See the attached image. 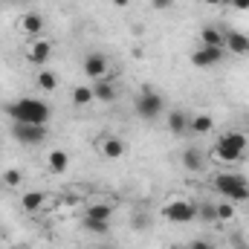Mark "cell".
<instances>
[{
    "instance_id": "4316f807",
    "label": "cell",
    "mask_w": 249,
    "mask_h": 249,
    "mask_svg": "<svg viewBox=\"0 0 249 249\" xmlns=\"http://www.w3.org/2000/svg\"><path fill=\"white\" fill-rule=\"evenodd\" d=\"M174 6V0H151V9H157V12H168Z\"/></svg>"
},
{
    "instance_id": "d6986e66",
    "label": "cell",
    "mask_w": 249,
    "mask_h": 249,
    "mask_svg": "<svg viewBox=\"0 0 249 249\" xmlns=\"http://www.w3.org/2000/svg\"><path fill=\"white\" fill-rule=\"evenodd\" d=\"M47 162H50V171L64 174V171L70 168V154L61 151V148H53V151H50V157H47Z\"/></svg>"
},
{
    "instance_id": "8992f818",
    "label": "cell",
    "mask_w": 249,
    "mask_h": 249,
    "mask_svg": "<svg viewBox=\"0 0 249 249\" xmlns=\"http://www.w3.org/2000/svg\"><path fill=\"white\" fill-rule=\"evenodd\" d=\"M12 136H15L20 145H41V142H47L50 127H47V124H20V122H15L12 124Z\"/></svg>"
},
{
    "instance_id": "d4e9b609",
    "label": "cell",
    "mask_w": 249,
    "mask_h": 249,
    "mask_svg": "<svg viewBox=\"0 0 249 249\" xmlns=\"http://www.w3.org/2000/svg\"><path fill=\"white\" fill-rule=\"evenodd\" d=\"M0 177H3V186L6 188H20V183H23V171H20V168H9V171H3Z\"/></svg>"
},
{
    "instance_id": "ac0fdd59",
    "label": "cell",
    "mask_w": 249,
    "mask_h": 249,
    "mask_svg": "<svg viewBox=\"0 0 249 249\" xmlns=\"http://www.w3.org/2000/svg\"><path fill=\"white\" fill-rule=\"evenodd\" d=\"M168 130H171L174 136L188 133V113L186 110H171V113H168Z\"/></svg>"
},
{
    "instance_id": "1f68e13d",
    "label": "cell",
    "mask_w": 249,
    "mask_h": 249,
    "mask_svg": "<svg viewBox=\"0 0 249 249\" xmlns=\"http://www.w3.org/2000/svg\"><path fill=\"white\" fill-rule=\"evenodd\" d=\"M209 6H223V3H229V0H206Z\"/></svg>"
},
{
    "instance_id": "9c48e42d",
    "label": "cell",
    "mask_w": 249,
    "mask_h": 249,
    "mask_svg": "<svg viewBox=\"0 0 249 249\" xmlns=\"http://www.w3.org/2000/svg\"><path fill=\"white\" fill-rule=\"evenodd\" d=\"M223 50L232 53V55H249V35L247 32H235V29H226V38H223Z\"/></svg>"
},
{
    "instance_id": "52a82bcc",
    "label": "cell",
    "mask_w": 249,
    "mask_h": 249,
    "mask_svg": "<svg viewBox=\"0 0 249 249\" xmlns=\"http://www.w3.org/2000/svg\"><path fill=\"white\" fill-rule=\"evenodd\" d=\"M81 70H84V75H87V78H93V81H99V78H107V72H110L107 55H102V53H90V55H84Z\"/></svg>"
},
{
    "instance_id": "e0dca14e",
    "label": "cell",
    "mask_w": 249,
    "mask_h": 249,
    "mask_svg": "<svg viewBox=\"0 0 249 249\" xmlns=\"http://www.w3.org/2000/svg\"><path fill=\"white\" fill-rule=\"evenodd\" d=\"M223 38H226V29H217V26H203L200 29L203 47H223Z\"/></svg>"
},
{
    "instance_id": "836d02e7",
    "label": "cell",
    "mask_w": 249,
    "mask_h": 249,
    "mask_svg": "<svg viewBox=\"0 0 249 249\" xmlns=\"http://www.w3.org/2000/svg\"><path fill=\"white\" fill-rule=\"evenodd\" d=\"M171 249H183V247H171Z\"/></svg>"
},
{
    "instance_id": "3957f363",
    "label": "cell",
    "mask_w": 249,
    "mask_h": 249,
    "mask_svg": "<svg viewBox=\"0 0 249 249\" xmlns=\"http://www.w3.org/2000/svg\"><path fill=\"white\" fill-rule=\"evenodd\" d=\"M212 186H214V191H217L223 200H232L235 206H238V203H249V183L241 174L220 171V174H214Z\"/></svg>"
},
{
    "instance_id": "ba28073f",
    "label": "cell",
    "mask_w": 249,
    "mask_h": 249,
    "mask_svg": "<svg viewBox=\"0 0 249 249\" xmlns=\"http://www.w3.org/2000/svg\"><path fill=\"white\" fill-rule=\"evenodd\" d=\"M223 55H226L223 47H200V50L191 53V64L200 67V70H209V67H214V64L223 61Z\"/></svg>"
},
{
    "instance_id": "603a6c76",
    "label": "cell",
    "mask_w": 249,
    "mask_h": 249,
    "mask_svg": "<svg viewBox=\"0 0 249 249\" xmlns=\"http://www.w3.org/2000/svg\"><path fill=\"white\" fill-rule=\"evenodd\" d=\"M197 220H203V223H214V220H217V209H214V203H197Z\"/></svg>"
},
{
    "instance_id": "83f0119b",
    "label": "cell",
    "mask_w": 249,
    "mask_h": 249,
    "mask_svg": "<svg viewBox=\"0 0 249 249\" xmlns=\"http://www.w3.org/2000/svg\"><path fill=\"white\" fill-rule=\"evenodd\" d=\"M188 249H214V247H212L209 241H191V247Z\"/></svg>"
},
{
    "instance_id": "7402d4cb",
    "label": "cell",
    "mask_w": 249,
    "mask_h": 249,
    "mask_svg": "<svg viewBox=\"0 0 249 249\" xmlns=\"http://www.w3.org/2000/svg\"><path fill=\"white\" fill-rule=\"evenodd\" d=\"M35 81H38V87H41L44 93H53V90L58 87V72H53V70H41Z\"/></svg>"
},
{
    "instance_id": "5b68a950",
    "label": "cell",
    "mask_w": 249,
    "mask_h": 249,
    "mask_svg": "<svg viewBox=\"0 0 249 249\" xmlns=\"http://www.w3.org/2000/svg\"><path fill=\"white\" fill-rule=\"evenodd\" d=\"M168 223H177V226H183V223H191V220H197V203H191V200H171V203H165L162 206V212H160Z\"/></svg>"
},
{
    "instance_id": "30bf717a",
    "label": "cell",
    "mask_w": 249,
    "mask_h": 249,
    "mask_svg": "<svg viewBox=\"0 0 249 249\" xmlns=\"http://www.w3.org/2000/svg\"><path fill=\"white\" fill-rule=\"evenodd\" d=\"M29 64H35V67H44V64L53 58V44L47 41V38H35L32 44H29Z\"/></svg>"
},
{
    "instance_id": "8fae6325",
    "label": "cell",
    "mask_w": 249,
    "mask_h": 249,
    "mask_svg": "<svg viewBox=\"0 0 249 249\" xmlns=\"http://www.w3.org/2000/svg\"><path fill=\"white\" fill-rule=\"evenodd\" d=\"M99 151L107 160H122L124 154H127V145H124V139H119V136H105L99 142Z\"/></svg>"
},
{
    "instance_id": "d6a6232c",
    "label": "cell",
    "mask_w": 249,
    "mask_h": 249,
    "mask_svg": "<svg viewBox=\"0 0 249 249\" xmlns=\"http://www.w3.org/2000/svg\"><path fill=\"white\" fill-rule=\"evenodd\" d=\"M3 188H6V186H3V177H0V191H3Z\"/></svg>"
},
{
    "instance_id": "ffe728a7",
    "label": "cell",
    "mask_w": 249,
    "mask_h": 249,
    "mask_svg": "<svg viewBox=\"0 0 249 249\" xmlns=\"http://www.w3.org/2000/svg\"><path fill=\"white\" fill-rule=\"evenodd\" d=\"M84 214L93 217V220H105V223H110V220H113V206H110V203H93Z\"/></svg>"
},
{
    "instance_id": "44dd1931",
    "label": "cell",
    "mask_w": 249,
    "mask_h": 249,
    "mask_svg": "<svg viewBox=\"0 0 249 249\" xmlns=\"http://www.w3.org/2000/svg\"><path fill=\"white\" fill-rule=\"evenodd\" d=\"M96 99H93V87H87V84H78L75 90H72V105L75 107H87V105H93Z\"/></svg>"
},
{
    "instance_id": "484cf974",
    "label": "cell",
    "mask_w": 249,
    "mask_h": 249,
    "mask_svg": "<svg viewBox=\"0 0 249 249\" xmlns=\"http://www.w3.org/2000/svg\"><path fill=\"white\" fill-rule=\"evenodd\" d=\"M214 209H217V220H232V217H235V203H232V200H223V197H220V200L214 203Z\"/></svg>"
},
{
    "instance_id": "cb8c5ba5",
    "label": "cell",
    "mask_w": 249,
    "mask_h": 249,
    "mask_svg": "<svg viewBox=\"0 0 249 249\" xmlns=\"http://www.w3.org/2000/svg\"><path fill=\"white\" fill-rule=\"evenodd\" d=\"M81 226L87 229V232H93V235H107V229H110V223H105V220H93V217H81Z\"/></svg>"
},
{
    "instance_id": "277c9868",
    "label": "cell",
    "mask_w": 249,
    "mask_h": 249,
    "mask_svg": "<svg viewBox=\"0 0 249 249\" xmlns=\"http://www.w3.org/2000/svg\"><path fill=\"white\" fill-rule=\"evenodd\" d=\"M133 110H136V116H139V119L154 122V119H160V116L165 113V99H162L157 90L145 87V90L133 99Z\"/></svg>"
},
{
    "instance_id": "f1b7e54d",
    "label": "cell",
    "mask_w": 249,
    "mask_h": 249,
    "mask_svg": "<svg viewBox=\"0 0 249 249\" xmlns=\"http://www.w3.org/2000/svg\"><path fill=\"white\" fill-rule=\"evenodd\" d=\"M145 223H148V220H145L142 214H136V217H133V229H145Z\"/></svg>"
},
{
    "instance_id": "2e32d148",
    "label": "cell",
    "mask_w": 249,
    "mask_h": 249,
    "mask_svg": "<svg viewBox=\"0 0 249 249\" xmlns=\"http://www.w3.org/2000/svg\"><path fill=\"white\" fill-rule=\"evenodd\" d=\"M44 203H47V194H44V191H38V188H32V191H26V194L20 197L23 212H41V209H44Z\"/></svg>"
},
{
    "instance_id": "7c38bea8",
    "label": "cell",
    "mask_w": 249,
    "mask_h": 249,
    "mask_svg": "<svg viewBox=\"0 0 249 249\" xmlns=\"http://www.w3.org/2000/svg\"><path fill=\"white\" fill-rule=\"evenodd\" d=\"M90 87H93V99H96V102H102V105L116 102V87H113V78H99V81H93Z\"/></svg>"
},
{
    "instance_id": "5bb4252c",
    "label": "cell",
    "mask_w": 249,
    "mask_h": 249,
    "mask_svg": "<svg viewBox=\"0 0 249 249\" xmlns=\"http://www.w3.org/2000/svg\"><path fill=\"white\" fill-rule=\"evenodd\" d=\"M188 130L197 133V136H206V133L214 130V119L209 113H194V116H188Z\"/></svg>"
},
{
    "instance_id": "7a4b0ae2",
    "label": "cell",
    "mask_w": 249,
    "mask_h": 249,
    "mask_svg": "<svg viewBox=\"0 0 249 249\" xmlns=\"http://www.w3.org/2000/svg\"><path fill=\"white\" fill-rule=\"evenodd\" d=\"M247 145L249 142L241 130H226V133L217 136V142H214V148H212V157L220 160V162H226V165H235V162H241Z\"/></svg>"
},
{
    "instance_id": "4dcf8cb0",
    "label": "cell",
    "mask_w": 249,
    "mask_h": 249,
    "mask_svg": "<svg viewBox=\"0 0 249 249\" xmlns=\"http://www.w3.org/2000/svg\"><path fill=\"white\" fill-rule=\"evenodd\" d=\"M110 3H113L116 9H127V6H130V0H110Z\"/></svg>"
},
{
    "instance_id": "6da1fadb",
    "label": "cell",
    "mask_w": 249,
    "mask_h": 249,
    "mask_svg": "<svg viewBox=\"0 0 249 249\" xmlns=\"http://www.w3.org/2000/svg\"><path fill=\"white\" fill-rule=\"evenodd\" d=\"M6 113L12 122H20V124H47L53 110L47 102L41 99H32V96H23V99H15L12 105H6Z\"/></svg>"
},
{
    "instance_id": "9a60e30c",
    "label": "cell",
    "mask_w": 249,
    "mask_h": 249,
    "mask_svg": "<svg viewBox=\"0 0 249 249\" xmlns=\"http://www.w3.org/2000/svg\"><path fill=\"white\" fill-rule=\"evenodd\" d=\"M183 168L186 171H206V157L200 154V148H186L183 151Z\"/></svg>"
},
{
    "instance_id": "e575fe53",
    "label": "cell",
    "mask_w": 249,
    "mask_h": 249,
    "mask_svg": "<svg viewBox=\"0 0 249 249\" xmlns=\"http://www.w3.org/2000/svg\"><path fill=\"white\" fill-rule=\"evenodd\" d=\"M105 249H110V247H105Z\"/></svg>"
},
{
    "instance_id": "4fadbf2b",
    "label": "cell",
    "mask_w": 249,
    "mask_h": 249,
    "mask_svg": "<svg viewBox=\"0 0 249 249\" xmlns=\"http://www.w3.org/2000/svg\"><path fill=\"white\" fill-rule=\"evenodd\" d=\"M20 29H23L29 38H41V32H44V18H41L38 12H26V15L20 18Z\"/></svg>"
},
{
    "instance_id": "f546056e",
    "label": "cell",
    "mask_w": 249,
    "mask_h": 249,
    "mask_svg": "<svg viewBox=\"0 0 249 249\" xmlns=\"http://www.w3.org/2000/svg\"><path fill=\"white\" fill-rule=\"evenodd\" d=\"M229 6H235V9H249V0H232Z\"/></svg>"
}]
</instances>
